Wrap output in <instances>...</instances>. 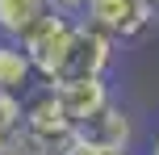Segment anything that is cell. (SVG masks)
<instances>
[{"mask_svg":"<svg viewBox=\"0 0 159 155\" xmlns=\"http://www.w3.org/2000/svg\"><path fill=\"white\" fill-rule=\"evenodd\" d=\"M0 155H13V151H0Z\"/></svg>","mask_w":159,"mask_h":155,"instance_id":"14","label":"cell"},{"mask_svg":"<svg viewBox=\"0 0 159 155\" xmlns=\"http://www.w3.org/2000/svg\"><path fill=\"white\" fill-rule=\"evenodd\" d=\"M75 139H88V143H109V147H130L134 139V117L126 113L121 105H101L92 117L75 126Z\"/></svg>","mask_w":159,"mask_h":155,"instance_id":"6","label":"cell"},{"mask_svg":"<svg viewBox=\"0 0 159 155\" xmlns=\"http://www.w3.org/2000/svg\"><path fill=\"white\" fill-rule=\"evenodd\" d=\"M50 8H59V13H67V17H80L88 8V0H50Z\"/></svg>","mask_w":159,"mask_h":155,"instance_id":"11","label":"cell"},{"mask_svg":"<svg viewBox=\"0 0 159 155\" xmlns=\"http://www.w3.org/2000/svg\"><path fill=\"white\" fill-rule=\"evenodd\" d=\"M151 17H155V8L147 0H88V8H84V21L105 30L113 42L117 38H138L151 25Z\"/></svg>","mask_w":159,"mask_h":155,"instance_id":"4","label":"cell"},{"mask_svg":"<svg viewBox=\"0 0 159 155\" xmlns=\"http://www.w3.org/2000/svg\"><path fill=\"white\" fill-rule=\"evenodd\" d=\"M63 155H130V147H109V143H88V139H71L63 147Z\"/></svg>","mask_w":159,"mask_h":155,"instance_id":"10","label":"cell"},{"mask_svg":"<svg viewBox=\"0 0 159 155\" xmlns=\"http://www.w3.org/2000/svg\"><path fill=\"white\" fill-rule=\"evenodd\" d=\"M71 30H75V17L59 13V8H46L30 30L21 34V50L30 55V67L38 80H55L59 67H63V55L71 46Z\"/></svg>","mask_w":159,"mask_h":155,"instance_id":"2","label":"cell"},{"mask_svg":"<svg viewBox=\"0 0 159 155\" xmlns=\"http://www.w3.org/2000/svg\"><path fill=\"white\" fill-rule=\"evenodd\" d=\"M17 130H21V97L0 92V139H13Z\"/></svg>","mask_w":159,"mask_h":155,"instance_id":"9","label":"cell"},{"mask_svg":"<svg viewBox=\"0 0 159 155\" xmlns=\"http://www.w3.org/2000/svg\"><path fill=\"white\" fill-rule=\"evenodd\" d=\"M147 4H151V8H155V13H159V0H147Z\"/></svg>","mask_w":159,"mask_h":155,"instance_id":"12","label":"cell"},{"mask_svg":"<svg viewBox=\"0 0 159 155\" xmlns=\"http://www.w3.org/2000/svg\"><path fill=\"white\" fill-rule=\"evenodd\" d=\"M109 59H113V38H109L105 30H96V25H88L84 17H75L71 46H67L63 67H59V75H55L50 84H59V80H80V75H105Z\"/></svg>","mask_w":159,"mask_h":155,"instance_id":"3","label":"cell"},{"mask_svg":"<svg viewBox=\"0 0 159 155\" xmlns=\"http://www.w3.org/2000/svg\"><path fill=\"white\" fill-rule=\"evenodd\" d=\"M50 84V80H46ZM55 97L59 105H63V113L71 117V126H80L84 117H92L101 105H109V84H105V75H80V80H59L55 84Z\"/></svg>","mask_w":159,"mask_h":155,"instance_id":"5","label":"cell"},{"mask_svg":"<svg viewBox=\"0 0 159 155\" xmlns=\"http://www.w3.org/2000/svg\"><path fill=\"white\" fill-rule=\"evenodd\" d=\"M30 84H34L30 55L21 50V42L0 38V92H17V97H25Z\"/></svg>","mask_w":159,"mask_h":155,"instance_id":"7","label":"cell"},{"mask_svg":"<svg viewBox=\"0 0 159 155\" xmlns=\"http://www.w3.org/2000/svg\"><path fill=\"white\" fill-rule=\"evenodd\" d=\"M50 8V0H0V38L21 42V34Z\"/></svg>","mask_w":159,"mask_h":155,"instance_id":"8","label":"cell"},{"mask_svg":"<svg viewBox=\"0 0 159 155\" xmlns=\"http://www.w3.org/2000/svg\"><path fill=\"white\" fill-rule=\"evenodd\" d=\"M151 155H159V134H155V151H151Z\"/></svg>","mask_w":159,"mask_h":155,"instance_id":"13","label":"cell"},{"mask_svg":"<svg viewBox=\"0 0 159 155\" xmlns=\"http://www.w3.org/2000/svg\"><path fill=\"white\" fill-rule=\"evenodd\" d=\"M21 130L30 134L38 147H46L55 155H63V147L75 139V126H71V117L63 113V105H59L55 84L42 80V88H34V84L25 88V97H21Z\"/></svg>","mask_w":159,"mask_h":155,"instance_id":"1","label":"cell"}]
</instances>
